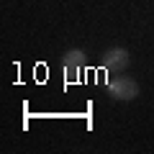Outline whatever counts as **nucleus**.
I'll return each mask as SVG.
<instances>
[{"mask_svg":"<svg viewBox=\"0 0 154 154\" xmlns=\"http://www.w3.org/2000/svg\"><path fill=\"white\" fill-rule=\"evenodd\" d=\"M105 90H108V95H110L113 100H134V98L139 95V82L134 80L131 75L118 72L116 77H110V80H108Z\"/></svg>","mask_w":154,"mask_h":154,"instance_id":"nucleus-1","label":"nucleus"},{"mask_svg":"<svg viewBox=\"0 0 154 154\" xmlns=\"http://www.w3.org/2000/svg\"><path fill=\"white\" fill-rule=\"evenodd\" d=\"M128 62H131V54L126 49H121V46H113V49H108L100 57V69L118 75V72H123L128 67Z\"/></svg>","mask_w":154,"mask_h":154,"instance_id":"nucleus-2","label":"nucleus"},{"mask_svg":"<svg viewBox=\"0 0 154 154\" xmlns=\"http://www.w3.org/2000/svg\"><path fill=\"white\" fill-rule=\"evenodd\" d=\"M62 67H64V77L69 82H75V80H80V72L88 67V57L80 49H69L62 57Z\"/></svg>","mask_w":154,"mask_h":154,"instance_id":"nucleus-3","label":"nucleus"}]
</instances>
